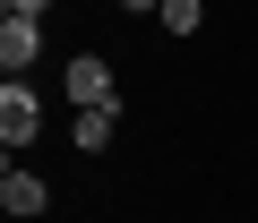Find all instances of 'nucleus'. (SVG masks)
Returning <instances> with one entry per match:
<instances>
[{
  "label": "nucleus",
  "instance_id": "nucleus-5",
  "mask_svg": "<svg viewBox=\"0 0 258 223\" xmlns=\"http://www.w3.org/2000/svg\"><path fill=\"white\" fill-rule=\"evenodd\" d=\"M112 121H120V103H86L78 121H69V138H78V155H103V146H112Z\"/></svg>",
  "mask_w": 258,
  "mask_h": 223
},
{
  "label": "nucleus",
  "instance_id": "nucleus-1",
  "mask_svg": "<svg viewBox=\"0 0 258 223\" xmlns=\"http://www.w3.org/2000/svg\"><path fill=\"white\" fill-rule=\"evenodd\" d=\"M35 129H43V103H35V94L9 77V86H0V146L18 155V146H35Z\"/></svg>",
  "mask_w": 258,
  "mask_h": 223
},
{
  "label": "nucleus",
  "instance_id": "nucleus-8",
  "mask_svg": "<svg viewBox=\"0 0 258 223\" xmlns=\"http://www.w3.org/2000/svg\"><path fill=\"white\" fill-rule=\"evenodd\" d=\"M120 9H129V18H155V9H164V0H120Z\"/></svg>",
  "mask_w": 258,
  "mask_h": 223
},
{
  "label": "nucleus",
  "instance_id": "nucleus-7",
  "mask_svg": "<svg viewBox=\"0 0 258 223\" xmlns=\"http://www.w3.org/2000/svg\"><path fill=\"white\" fill-rule=\"evenodd\" d=\"M0 18H35V26H43V18H52V0H0Z\"/></svg>",
  "mask_w": 258,
  "mask_h": 223
},
{
  "label": "nucleus",
  "instance_id": "nucleus-3",
  "mask_svg": "<svg viewBox=\"0 0 258 223\" xmlns=\"http://www.w3.org/2000/svg\"><path fill=\"white\" fill-rule=\"evenodd\" d=\"M0 206H9L18 223H35V214L52 206V189H43V172H26V163L9 155V172H0Z\"/></svg>",
  "mask_w": 258,
  "mask_h": 223
},
{
  "label": "nucleus",
  "instance_id": "nucleus-4",
  "mask_svg": "<svg viewBox=\"0 0 258 223\" xmlns=\"http://www.w3.org/2000/svg\"><path fill=\"white\" fill-rule=\"evenodd\" d=\"M35 60H43V26H35V18H0V69L26 77Z\"/></svg>",
  "mask_w": 258,
  "mask_h": 223
},
{
  "label": "nucleus",
  "instance_id": "nucleus-2",
  "mask_svg": "<svg viewBox=\"0 0 258 223\" xmlns=\"http://www.w3.org/2000/svg\"><path fill=\"white\" fill-rule=\"evenodd\" d=\"M69 103H78V112H86V103H120V77H112L103 52H78V60H69Z\"/></svg>",
  "mask_w": 258,
  "mask_h": 223
},
{
  "label": "nucleus",
  "instance_id": "nucleus-6",
  "mask_svg": "<svg viewBox=\"0 0 258 223\" xmlns=\"http://www.w3.org/2000/svg\"><path fill=\"white\" fill-rule=\"evenodd\" d=\"M155 26H164L172 43H189V35L207 26V0H164V9H155Z\"/></svg>",
  "mask_w": 258,
  "mask_h": 223
}]
</instances>
